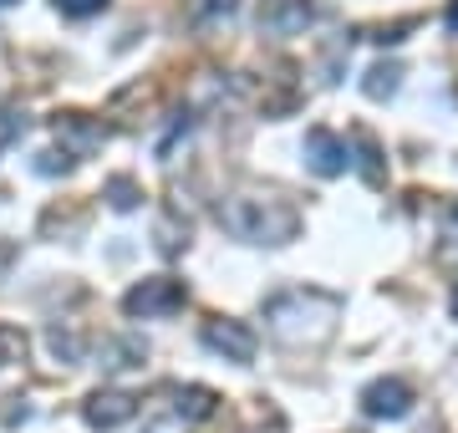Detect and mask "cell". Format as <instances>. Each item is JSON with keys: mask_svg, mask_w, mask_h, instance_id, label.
<instances>
[{"mask_svg": "<svg viewBox=\"0 0 458 433\" xmlns=\"http://www.w3.org/2000/svg\"><path fill=\"white\" fill-rule=\"evenodd\" d=\"M342 321V296L316 291V285H295L265 301V327L285 342V347H321Z\"/></svg>", "mask_w": 458, "mask_h": 433, "instance_id": "cell-1", "label": "cell"}, {"mask_svg": "<svg viewBox=\"0 0 458 433\" xmlns=\"http://www.w3.org/2000/svg\"><path fill=\"white\" fill-rule=\"evenodd\" d=\"M219 225H225V234L245 240V245H291L301 234V209L280 194L240 189V194L219 200Z\"/></svg>", "mask_w": 458, "mask_h": 433, "instance_id": "cell-2", "label": "cell"}, {"mask_svg": "<svg viewBox=\"0 0 458 433\" xmlns=\"http://www.w3.org/2000/svg\"><path fill=\"white\" fill-rule=\"evenodd\" d=\"M189 306V285L174 281V276H148V281H138L123 296V311L138 321H158V317H174V311H183Z\"/></svg>", "mask_w": 458, "mask_h": 433, "instance_id": "cell-3", "label": "cell"}, {"mask_svg": "<svg viewBox=\"0 0 458 433\" xmlns=\"http://www.w3.org/2000/svg\"><path fill=\"white\" fill-rule=\"evenodd\" d=\"M199 342H204L214 357H225V362H255V352H260V336L234 317H209L199 327Z\"/></svg>", "mask_w": 458, "mask_h": 433, "instance_id": "cell-4", "label": "cell"}, {"mask_svg": "<svg viewBox=\"0 0 458 433\" xmlns=\"http://www.w3.org/2000/svg\"><path fill=\"white\" fill-rule=\"evenodd\" d=\"M51 128H56V143H62L66 158H92L107 143V123L102 117H87V113H56Z\"/></svg>", "mask_w": 458, "mask_h": 433, "instance_id": "cell-5", "label": "cell"}, {"mask_svg": "<svg viewBox=\"0 0 458 433\" xmlns=\"http://www.w3.org/2000/svg\"><path fill=\"white\" fill-rule=\"evenodd\" d=\"M301 153H306V168H311L316 179H336V174L352 168V149H346L331 128H311L306 143H301Z\"/></svg>", "mask_w": 458, "mask_h": 433, "instance_id": "cell-6", "label": "cell"}, {"mask_svg": "<svg viewBox=\"0 0 458 433\" xmlns=\"http://www.w3.org/2000/svg\"><path fill=\"white\" fill-rule=\"evenodd\" d=\"M82 418L98 433H113V429H123V423H132V418H138V398H132V393H123V387H98V393L82 403Z\"/></svg>", "mask_w": 458, "mask_h": 433, "instance_id": "cell-7", "label": "cell"}, {"mask_svg": "<svg viewBox=\"0 0 458 433\" xmlns=\"http://www.w3.org/2000/svg\"><path fill=\"white\" fill-rule=\"evenodd\" d=\"M361 413L367 418H387V423L408 418L412 413V387L403 383V378H377V383L361 387Z\"/></svg>", "mask_w": 458, "mask_h": 433, "instance_id": "cell-8", "label": "cell"}, {"mask_svg": "<svg viewBox=\"0 0 458 433\" xmlns=\"http://www.w3.org/2000/svg\"><path fill=\"white\" fill-rule=\"evenodd\" d=\"M311 0H265L260 5V31L270 36H295L311 26Z\"/></svg>", "mask_w": 458, "mask_h": 433, "instance_id": "cell-9", "label": "cell"}, {"mask_svg": "<svg viewBox=\"0 0 458 433\" xmlns=\"http://www.w3.org/2000/svg\"><path fill=\"white\" fill-rule=\"evenodd\" d=\"M214 408H219V393L204 383H189V387H174V413L183 418V423H204V418H214Z\"/></svg>", "mask_w": 458, "mask_h": 433, "instance_id": "cell-10", "label": "cell"}, {"mask_svg": "<svg viewBox=\"0 0 458 433\" xmlns=\"http://www.w3.org/2000/svg\"><path fill=\"white\" fill-rule=\"evenodd\" d=\"M403 62H377V67H367V77H361V92L372 102H387V98H397V87H403Z\"/></svg>", "mask_w": 458, "mask_h": 433, "instance_id": "cell-11", "label": "cell"}, {"mask_svg": "<svg viewBox=\"0 0 458 433\" xmlns=\"http://www.w3.org/2000/svg\"><path fill=\"white\" fill-rule=\"evenodd\" d=\"M346 149H357V158H352V164L361 168V179H367V183H382V179H387V174H382V149H377V138L367 133V128H357Z\"/></svg>", "mask_w": 458, "mask_h": 433, "instance_id": "cell-12", "label": "cell"}, {"mask_svg": "<svg viewBox=\"0 0 458 433\" xmlns=\"http://www.w3.org/2000/svg\"><path fill=\"white\" fill-rule=\"evenodd\" d=\"M102 200L128 215V209H138V204H143V189H138V179H132V174H113V179L102 183Z\"/></svg>", "mask_w": 458, "mask_h": 433, "instance_id": "cell-13", "label": "cell"}, {"mask_svg": "<svg viewBox=\"0 0 458 433\" xmlns=\"http://www.w3.org/2000/svg\"><path fill=\"white\" fill-rule=\"evenodd\" d=\"M153 240H158V250H164V255H179L183 245H189V219H179L174 209H168V215L158 219V230H153Z\"/></svg>", "mask_w": 458, "mask_h": 433, "instance_id": "cell-14", "label": "cell"}, {"mask_svg": "<svg viewBox=\"0 0 458 433\" xmlns=\"http://www.w3.org/2000/svg\"><path fill=\"white\" fill-rule=\"evenodd\" d=\"M26 352H31L26 332L11 327V321H0V367H21V362H26Z\"/></svg>", "mask_w": 458, "mask_h": 433, "instance_id": "cell-15", "label": "cell"}, {"mask_svg": "<svg viewBox=\"0 0 458 433\" xmlns=\"http://www.w3.org/2000/svg\"><path fill=\"white\" fill-rule=\"evenodd\" d=\"M47 347L56 352L62 362H82L87 342H82V332H72V327H51V332H47Z\"/></svg>", "mask_w": 458, "mask_h": 433, "instance_id": "cell-16", "label": "cell"}, {"mask_svg": "<svg viewBox=\"0 0 458 433\" xmlns=\"http://www.w3.org/2000/svg\"><path fill=\"white\" fill-rule=\"evenodd\" d=\"M143 357H148V347L128 336V342H107V362H102V367L123 372V367H143Z\"/></svg>", "mask_w": 458, "mask_h": 433, "instance_id": "cell-17", "label": "cell"}, {"mask_svg": "<svg viewBox=\"0 0 458 433\" xmlns=\"http://www.w3.org/2000/svg\"><path fill=\"white\" fill-rule=\"evenodd\" d=\"M438 255L448 260V266H458V200L443 209V245H438Z\"/></svg>", "mask_w": 458, "mask_h": 433, "instance_id": "cell-18", "label": "cell"}, {"mask_svg": "<svg viewBox=\"0 0 458 433\" xmlns=\"http://www.w3.org/2000/svg\"><path fill=\"white\" fill-rule=\"evenodd\" d=\"M240 0H189V21H219V16H229Z\"/></svg>", "mask_w": 458, "mask_h": 433, "instance_id": "cell-19", "label": "cell"}, {"mask_svg": "<svg viewBox=\"0 0 458 433\" xmlns=\"http://www.w3.org/2000/svg\"><path fill=\"white\" fill-rule=\"evenodd\" d=\"M412 21H393V26H372L367 31V41H377V47H397V41H408Z\"/></svg>", "mask_w": 458, "mask_h": 433, "instance_id": "cell-20", "label": "cell"}, {"mask_svg": "<svg viewBox=\"0 0 458 433\" xmlns=\"http://www.w3.org/2000/svg\"><path fill=\"white\" fill-rule=\"evenodd\" d=\"M107 0H56V11H66V16H98Z\"/></svg>", "mask_w": 458, "mask_h": 433, "instance_id": "cell-21", "label": "cell"}, {"mask_svg": "<svg viewBox=\"0 0 458 433\" xmlns=\"http://www.w3.org/2000/svg\"><path fill=\"white\" fill-rule=\"evenodd\" d=\"M72 164H77V158H66V153H41V158H36V174H66Z\"/></svg>", "mask_w": 458, "mask_h": 433, "instance_id": "cell-22", "label": "cell"}, {"mask_svg": "<svg viewBox=\"0 0 458 433\" xmlns=\"http://www.w3.org/2000/svg\"><path fill=\"white\" fill-rule=\"evenodd\" d=\"M143 433H189V423H183L179 413H164V418H153Z\"/></svg>", "mask_w": 458, "mask_h": 433, "instance_id": "cell-23", "label": "cell"}, {"mask_svg": "<svg viewBox=\"0 0 458 433\" xmlns=\"http://www.w3.org/2000/svg\"><path fill=\"white\" fill-rule=\"evenodd\" d=\"M443 21H448V31H458V0L448 5V16H443Z\"/></svg>", "mask_w": 458, "mask_h": 433, "instance_id": "cell-24", "label": "cell"}, {"mask_svg": "<svg viewBox=\"0 0 458 433\" xmlns=\"http://www.w3.org/2000/svg\"><path fill=\"white\" fill-rule=\"evenodd\" d=\"M11 255H16V245H0V270H5V260H11Z\"/></svg>", "mask_w": 458, "mask_h": 433, "instance_id": "cell-25", "label": "cell"}, {"mask_svg": "<svg viewBox=\"0 0 458 433\" xmlns=\"http://www.w3.org/2000/svg\"><path fill=\"white\" fill-rule=\"evenodd\" d=\"M448 311H454V321H458V285H454V296H448Z\"/></svg>", "mask_w": 458, "mask_h": 433, "instance_id": "cell-26", "label": "cell"}, {"mask_svg": "<svg viewBox=\"0 0 458 433\" xmlns=\"http://www.w3.org/2000/svg\"><path fill=\"white\" fill-rule=\"evenodd\" d=\"M0 5H16V0H0Z\"/></svg>", "mask_w": 458, "mask_h": 433, "instance_id": "cell-27", "label": "cell"}]
</instances>
